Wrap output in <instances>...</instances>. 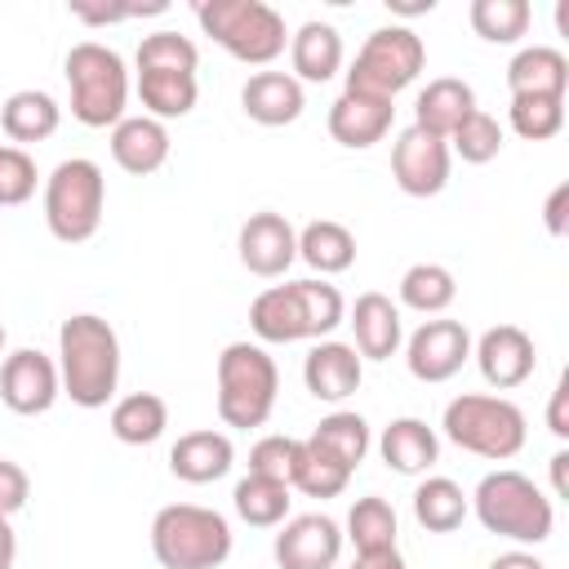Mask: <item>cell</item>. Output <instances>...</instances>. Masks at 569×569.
<instances>
[{"label": "cell", "instance_id": "cell-1", "mask_svg": "<svg viewBox=\"0 0 569 569\" xmlns=\"http://www.w3.org/2000/svg\"><path fill=\"white\" fill-rule=\"evenodd\" d=\"M58 378L71 405L80 409H102L116 396L120 382V338L116 329L93 316L76 311L58 329Z\"/></svg>", "mask_w": 569, "mask_h": 569}, {"label": "cell", "instance_id": "cell-2", "mask_svg": "<svg viewBox=\"0 0 569 569\" xmlns=\"http://www.w3.org/2000/svg\"><path fill=\"white\" fill-rule=\"evenodd\" d=\"M471 507H476V520L498 533V538H511V542H547L551 538V525H556V507L551 498L525 476V471H489L476 493H471Z\"/></svg>", "mask_w": 569, "mask_h": 569}, {"label": "cell", "instance_id": "cell-3", "mask_svg": "<svg viewBox=\"0 0 569 569\" xmlns=\"http://www.w3.org/2000/svg\"><path fill=\"white\" fill-rule=\"evenodd\" d=\"M151 551L160 569H218L231 556V525L213 507L169 502L151 520Z\"/></svg>", "mask_w": 569, "mask_h": 569}, {"label": "cell", "instance_id": "cell-4", "mask_svg": "<svg viewBox=\"0 0 569 569\" xmlns=\"http://www.w3.org/2000/svg\"><path fill=\"white\" fill-rule=\"evenodd\" d=\"M280 369L258 342H227L218 356V418L236 431H253L271 418Z\"/></svg>", "mask_w": 569, "mask_h": 569}, {"label": "cell", "instance_id": "cell-5", "mask_svg": "<svg viewBox=\"0 0 569 569\" xmlns=\"http://www.w3.org/2000/svg\"><path fill=\"white\" fill-rule=\"evenodd\" d=\"M67 89H71V116L89 129H116L124 120L129 107V71L124 58L98 40H80L71 44L67 62Z\"/></svg>", "mask_w": 569, "mask_h": 569}, {"label": "cell", "instance_id": "cell-6", "mask_svg": "<svg viewBox=\"0 0 569 569\" xmlns=\"http://www.w3.org/2000/svg\"><path fill=\"white\" fill-rule=\"evenodd\" d=\"M196 22L204 27V36H213V44L249 67L276 62L289 44L284 18L262 0H200Z\"/></svg>", "mask_w": 569, "mask_h": 569}, {"label": "cell", "instance_id": "cell-7", "mask_svg": "<svg viewBox=\"0 0 569 569\" xmlns=\"http://www.w3.org/2000/svg\"><path fill=\"white\" fill-rule=\"evenodd\" d=\"M445 436L476 453V458H493V462H507L525 449V413L520 405H511L507 396H485V391H467L458 400L445 405Z\"/></svg>", "mask_w": 569, "mask_h": 569}, {"label": "cell", "instance_id": "cell-8", "mask_svg": "<svg viewBox=\"0 0 569 569\" xmlns=\"http://www.w3.org/2000/svg\"><path fill=\"white\" fill-rule=\"evenodd\" d=\"M107 209V178L89 156L62 160L44 178V222L62 244H84L98 236Z\"/></svg>", "mask_w": 569, "mask_h": 569}, {"label": "cell", "instance_id": "cell-9", "mask_svg": "<svg viewBox=\"0 0 569 569\" xmlns=\"http://www.w3.org/2000/svg\"><path fill=\"white\" fill-rule=\"evenodd\" d=\"M422 62H427V44L413 27H378L365 36V44L347 71V89L373 93V98H396L400 89H409L418 80Z\"/></svg>", "mask_w": 569, "mask_h": 569}, {"label": "cell", "instance_id": "cell-10", "mask_svg": "<svg viewBox=\"0 0 569 569\" xmlns=\"http://www.w3.org/2000/svg\"><path fill=\"white\" fill-rule=\"evenodd\" d=\"M449 160H453V151H449L445 138H436V133L409 124V129H400V138H396V147H391V178H396V187H400L405 196L427 200V196H440V191H445V182H449Z\"/></svg>", "mask_w": 569, "mask_h": 569}, {"label": "cell", "instance_id": "cell-11", "mask_svg": "<svg viewBox=\"0 0 569 569\" xmlns=\"http://www.w3.org/2000/svg\"><path fill=\"white\" fill-rule=\"evenodd\" d=\"M58 396H62L58 360H49L36 347H18V351L4 356V365H0V400H4V409L22 413V418H36V413H49Z\"/></svg>", "mask_w": 569, "mask_h": 569}, {"label": "cell", "instance_id": "cell-12", "mask_svg": "<svg viewBox=\"0 0 569 569\" xmlns=\"http://www.w3.org/2000/svg\"><path fill=\"white\" fill-rule=\"evenodd\" d=\"M471 356V333L462 320H422L405 342V365L418 382H449Z\"/></svg>", "mask_w": 569, "mask_h": 569}, {"label": "cell", "instance_id": "cell-13", "mask_svg": "<svg viewBox=\"0 0 569 569\" xmlns=\"http://www.w3.org/2000/svg\"><path fill=\"white\" fill-rule=\"evenodd\" d=\"M271 551H276L280 569H333L342 556V529L333 516L307 511V516L284 520Z\"/></svg>", "mask_w": 569, "mask_h": 569}, {"label": "cell", "instance_id": "cell-14", "mask_svg": "<svg viewBox=\"0 0 569 569\" xmlns=\"http://www.w3.org/2000/svg\"><path fill=\"white\" fill-rule=\"evenodd\" d=\"M236 249H240V262H244L253 276L276 280V276H284V271L293 267V258H298V231H293V222H289L284 213L262 209V213H249V222L240 227Z\"/></svg>", "mask_w": 569, "mask_h": 569}, {"label": "cell", "instance_id": "cell-15", "mask_svg": "<svg viewBox=\"0 0 569 569\" xmlns=\"http://www.w3.org/2000/svg\"><path fill=\"white\" fill-rule=\"evenodd\" d=\"M471 356H476V365H480L485 382H489V387H498V391L520 387V382L538 369L533 338H529L520 325H493V329H485Z\"/></svg>", "mask_w": 569, "mask_h": 569}, {"label": "cell", "instance_id": "cell-16", "mask_svg": "<svg viewBox=\"0 0 569 569\" xmlns=\"http://www.w3.org/2000/svg\"><path fill=\"white\" fill-rule=\"evenodd\" d=\"M391 120H396L391 98H373V93H356V89H342L329 107V133L338 147H351V151L382 142L391 133Z\"/></svg>", "mask_w": 569, "mask_h": 569}, {"label": "cell", "instance_id": "cell-17", "mask_svg": "<svg viewBox=\"0 0 569 569\" xmlns=\"http://www.w3.org/2000/svg\"><path fill=\"white\" fill-rule=\"evenodd\" d=\"M360 378H365V360H360V351L351 342L325 338L302 360V382L325 405H342L347 396H356L360 391Z\"/></svg>", "mask_w": 569, "mask_h": 569}, {"label": "cell", "instance_id": "cell-18", "mask_svg": "<svg viewBox=\"0 0 569 569\" xmlns=\"http://www.w3.org/2000/svg\"><path fill=\"white\" fill-rule=\"evenodd\" d=\"M240 107L253 124H267V129H280V124H293L307 107V93L302 84L289 76V71H253L240 89Z\"/></svg>", "mask_w": 569, "mask_h": 569}, {"label": "cell", "instance_id": "cell-19", "mask_svg": "<svg viewBox=\"0 0 569 569\" xmlns=\"http://www.w3.org/2000/svg\"><path fill=\"white\" fill-rule=\"evenodd\" d=\"M351 333H356V351L360 360H391L405 342V320H400V307L387 298V293H360L356 307H351Z\"/></svg>", "mask_w": 569, "mask_h": 569}, {"label": "cell", "instance_id": "cell-20", "mask_svg": "<svg viewBox=\"0 0 569 569\" xmlns=\"http://www.w3.org/2000/svg\"><path fill=\"white\" fill-rule=\"evenodd\" d=\"M236 462V445L231 436L204 427V431H187L173 440L169 449V471L187 485H209V480H222Z\"/></svg>", "mask_w": 569, "mask_h": 569}, {"label": "cell", "instance_id": "cell-21", "mask_svg": "<svg viewBox=\"0 0 569 569\" xmlns=\"http://www.w3.org/2000/svg\"><path fill=\"white\" fill-rule=\"evenodd\" d=\"M111 160L133 178L156 173L169 160V129L151 116H124L111 129Z\"/></svg>", "mask_w": 569, "mask_h": 569}, {"label": "cell", "instance_id": "cell-22", "mask_svg": "<svg viewBox=\"0 0 569 569\" xmlns=\"http://www.w3.org/2000/svg\"><path fill=\"white\" fill-rule=\"evenodd\" d=\"M289 62H293V80L302 84H325V80H333L338 76V67H342V36H338V27H329V22H320V18H311V22H302L293 36H289Z\"/></svg>", "mask_w": 569, "mask_h": 569}, {"label": "cell", "instance_id": "cell-23", "mask_svg": "<svg viewBox=\"0 0 569 569\" xmlns=\"http://www.w3.org/2000/svg\"><path fill=\"white\" fill-rule=\"evenodd\" d=\"M378 453L391 471L400 476H422L431 471V462L440 458V436L422 422V418H396L382 427L378 436Z\"/></svg>", "mask_w": 569, "mask_h": 569}, {"label": "cell", "instance_id": "cell-24", "mask_svg": "<svg viewBox=\"0 0 569 569\" xmlns=\"http://www.w3.org/2000/svg\"><path fill=\"white\" fill-rule=\"evenodd\" d=\"M471 111H476L471 84H467V80H453V76H440V80H431V84L418 93V102H413V124L449 142V133H453Z\"/></svg>", "mask_w": 569, "mask_h": 569}, {"label": "cell", "instance_id": "cell-25", "mask_svg": "<svg viewBox=\"0 0 569 569\" xmlns=\"http://www.w3.org/2000/svg\"><path fill=\"white\" fill-rule=\"evenodd\" d=\"M507 89L516 93H547V98H565L569 89V58L551 44H529L511 58L507 67Z\"/></svg>", "mask_w": 569, "mask_h": 569}, {"label": "cell", "instance_id": "cell-26", "mask_svg": "<svg viewBox=\"0 0 569 569\" xmlns=\"http://www.w3.org/2000/svg\"><path fill=\"white\" fill-rule=\"evenodd\" d=\"M58 124H62V107L44 89H18L0 107V129L13 138V147L18 142H44L58 133Z\"/></svg>", "mask_w": 569, "mask_h": 569}, {"label": "cell", "instance_id": "cell-27", "mask_svg": "<svg viewBox=\"0 0 569 569\" xmlns=\"http://www.w3.org/2000/svg\"><path fill=\"white\" fill-rule=\"evenodd\" d=\"M249 329L262 342H302L307 338V320H302V307H298L293 284L262 289L253 298V307H249Z\"/></svg>", "mask_w": 569, "mask_h": 569}, {"label": "cell", "instance_id": "cell-28", "mask_svg": "<svg viewBox=\"0 0 569 569\" xmlns=\"http://www.w3.org/2000/svg\"><path fill=\"white\" fill-rule=\"evenodd\" d=\"M138 98H142V116L164 124L191 116L200 84L191 71H138Z\"/></svg>", "mask_w": 569, "mask_h": 569}, {"label": "cell", "instance_id": "cell-29", "mask_svg": "<svg viewBox=\"0 0 569 569\" xmlns=\"http://www.w3.org/2000/svg\"><path fill=\"white\" fill-rule=\"evenodd\" d=\"M298 258L320 276H338L356 262V236L333 218H316L298 231Z\"/></svg>", "mask_w": 569, "mask_h": 569}, {"label": "cell", "instance_id": "cell-30", "mask_svg": "<svg viewBox=\"0 0 569 569\" xmlns=\"http://www.w3.org/2000/svg\"><path fill=\"white\" fill-rule=\"evenodd\" d=\"M169 427V405L156 391H133L111 405V436L120 445H156Z\"/></svg>", "mask_w": 569, "mask_h": 569}, {"label": "cell", "instance_id": "cell-31", "mask_svg": "<svg viewBox=\"0 0 569 569\" xmlns=\"http://www.w3.org/2000/svg\"><path fill=\"white\" fill-rule=\"evenodd\" d=\"M467 511H471V502H467L462 485L449 480V476H427L413 489V520L427 533H453L467 520Z\"/></svg>", "mask_w": 569, "mask_h": 569}, {"label": "cell", "instance_id": "cell-32", "mask_svg": "<svg viewBox=\"0 0 569 569\" xmlns=\"http://www.w3.org/2000/svg\"><path fill=\"white\" fill-rule=\"evenodd\" d=\"M356 556H382V551H396V507L378 493L369 498H356L351 511H347V533Z\"/></svg>", "mask_w": 569, "mask_h": 569}, {"label": "cell", "instance_id": "cell-33", "mask_svg": "<svg viewBox=\"0 0 569 569\" xmlns=\"http://www.w3.org/2000/svg\"><path fill=\"white\" fill-rule=\"evenodd\" d=\"M307 440L320 445L325 453H333V458H338L342 467H351V471L365 462V453H369V445H373L369 422H365L360 413H351V409H333L329 418H320Z\"/></svg>", "mask_w": 569, "mask_h": 569}, {"label": "cell", "instance_id": "cell-34", "mask_svg": "<svg viewBox=\"0 0 569 569\" xmlns=\"http://www.w3.org/2000/svg\"><path fill=\"white\" fill-rule=\"evenodd\" d=\"M453 298H458L453 271H449V267H440V262H413V267L400 276V302H405L409 311L440 316Z\"/></svg>", "mask_w": 569, "mask_h": 569}, {"label": "cell", "instance_id": "cell-35", "mask_svg": "<svg viewBox=\"0 0 569 569\" xmlns=\"http://www.w3.org/2000/svg\"><path fill=\"white\" fill-rule=\"evenodd\" d=\"M231 502H236V516L244 520V525H258V529H271V525H280L284 516H289V485H280V480H267V476H244L240 485H236V493H231Z\"/></svg>", "mask_w": 569, "mask_h": 569}, {"label": "cell", "instance_id": "cell-36", "mask_svg": "<svg viewBox=\"0 0 569 569\" xmlns=\"http://www.w3.org/2000/svg\"><path fill=\"white\" fill-rule=\"evenodd\" d=\"M467 18H471V31L480 40H489V44H516L529 31L533 9H529V0H471Z\"/></svg>", "mask_w": 569, "mask_h": 569}, {"label": "cell", "instance_id": "cell-37", "mask_svg": "<svg viewBox=\"0 0 569 569\" xmlns=\"http://www.w3.org/2000/svg\"><path fill=\"white\" fill-rule=\"evenodd\" d=\"M293 293H298V307H302V320H307V338L320 342L347 320V302H342L338 284H329V280H293Z\"/></svg>", "mask_w": 569, "mask_h": 569}, {"label": "cell", "instance_id": "cell-38", "mask_svg": "<svg viewBox=\"0 0 569 569\" xmlns=\"http://www.w3.org/2000/svg\"><path fill=\"white\" fill-rule=\"evenodd\" d=\"M511 129L525 142H547L565 129V98H547V93H516L511 98Z\"/></svg>", "mask_w": 569, "mask_h": 569}, {"label": "cell", "instance_id": "cell-39", "mask_svg": "<svg viewBox=\"0 0 569 569\" xmlns=\"http://www.w3.org/2000/svg\"><path fill=\"white\" fill-rule=\"evenodd\" d=\"M351 480V467H342L333 453H325L320 445L302 440V462L293 471V489H302L307 498H338Z\"/></svg>", "mask_w": 569, "mask_h": 569}, {"label": "cell", "instance_id": "cell-40", "mask_svg": "<svg viewBox=\"0 0 569 569\" xmlns=\"http://www.w3.org/2000/svg\"><path fill=\"white\" fill-rule=\"evenodd\" d=\"M133 62H138V71H191L196 76L200 49L182 31H151V36H142Z\"/></svg>", "mask_w": 569, "mask_h": 569}, {"label": "cell", "instance_id": "cell-41", "mask_svg": "<svg viewBox=\"0 0 569 569\" xmlns=\"http://www.w3.org/2000/svg\"><path fill=\"white\" fill-rule=\"evenodd\" d=\"M449 151H458L467 164H489L502 151V124L489 111H471L453 133H449Z\"/></svg>", "mask_w": 569, "mask_h": 569}, {"label": "cell", "instance_id": "cell-42", "mask_svg": "<svg viewBox=\"0 0 569 569\" xmlns=\"http://www.w3.org/2000/svg\"><path fill=\"white\" fill-rule=\"evenodd\" d=\"M298 462H302V440H293V436H262L249 449V471L253 476H267V480H280L289 489H293Z\"/></svg>", "mask_w": 569, "mask_h": 569}, {"label": "cell", "instance_id": "cell-43", "mask_svg": "<svg viewBox=\"0 0 569 569\" xmlns=\"http://www.w3.org/2000/svg\"><path fill=\"white\" fill-rule=\"evenodd\" d=\"M36 160L27 156V147H0V209H18L36 196Z\"/></svg>", "mask_w": 569, "mask_h": 569}, {"label": "cell", "instance_id": "cell-44", "mask_svg": "<svg viewBox=\"0 0 569 569\" xmlns=\"http://www.w3.org/2000/svg\"><path fill=\"white\" fill-rule=\"evenodd\" d=\"M27 498H31V476L13 458H0V516H18Z\"/></svg>", "mask_w": 569, "mask_h": 569}, {"label": "cell", "instance_id": "cell-45", "mask_svg": "<svg viewBox=\"0 0 569 569\" xmlns=\"http://www.w3.org/2000/svg\"><path fill=\"white\" fill-rule=\"evenodd\" d=\"M565 405H569V378H560V382H556L551 405H547V427H551V436H556V440H569V413H565Z\"/></svg>", "mask_w": 569, "mask_h": 569}, {"label": "cell", "instance_id": "cell-46", "mask_svg": "<svg viewBox=\"0 0 569 569\" xmlns=\"http://www.w3.org/2000/svg\"><path fill=\"white\" fill-rule=\"evenodd\" d=\"M71 18H80V22H93V27H102V22H124L129 18V4H71Z\"/></svg>", "mask_w": 569, "mask_h": 569}, {"label": "cell", "instance_id": "cell-47", "mask_svg": "<svg viewBox=\"0 0 569 569\" xmlns=\"http://www.w3.org/2000/svg\"><path fill=\"white\" fill-rule=\"evenodd\" d=\"M565 204H569V182H560V187L547 196V231H551V236H565Z\"/></svg>", "mask_w": 569, "mask_h": 569}, {"label": "cell", "instance_id": "cell-48", "mask_svg": "<svg viewBox=\"0 0 569 569\" xmlns=\"http://www.w3.org/2000/svg\"><path fill=\"white\" fill-rule=\"evenodd\" d=\"M489 569H547V565H542L533 551H502Z\"/></svg>", "mask_w": 569, "mask_h": 569}, {"label": "cell", "instance_id": "cell-49", "mask_svg": "<svg viewBox=\"0 0 569 569\" xmlns=\"http://www.w3.org/2000/svg\"><path fill=\"white\" fill-rule=\"evenodd\" d=\"M13 560H18V538H13L9 516H0V569H13Z\"/></svg>", "mask_w": 569, "mask_h": 569}, {"label": "cell", "instance_id": "cell-50", "mask_svg": "<svg viewBox=\"0 0 569 569\" xmlns=\"http://www.w3.org/2000/svg\"><path fill=\"white\" fill-rule=\"evenodd\" d=\"M351 569H405V556H400V547L396 551H382V556H356Z\"/></svg>", "mask_w": 569, "mask_h": 569}, {"label": "cell", "instance_id": "cell-51", "mask_svg": "<svg viewBox=\"0 0 569 569\" xmlns=\"http://www.w3.org/2000/svg\"><path fill=\"white\" fill-rule=\"evenodd\" d=\"M551 489H556V498H569V453L565 449L551 458Z\"/></svg>", "mask_w": 569, "mask_h": 569}, {"label": "cell", "instance_id": "cell-52", "mask_svg": "<svg viewBox=\"0 0 569 569\" xmlns=\"http://www.w3.org/2000/svg\"><path fill=\"white\" fill-rule=\"evenodd\" d=\"M387 9H391V13L413 18V13H431V9H436V0H387Z\"/></svg>", "mask_w": 569, "mask_h": 569}, {"label": "cell", "instance_id": "cell-53", "mask_svg": "<svg viewBox=\"0 0 569 569\" xmlns=\"http://www.w3.org/2000/svg\"><path fill=\"white\" fill-rule=\"evenodd\" d=\"M0 351H4V325H0Z\"/></svg>", "mask_w": 569, "mask_h": 569}]
</instances>
